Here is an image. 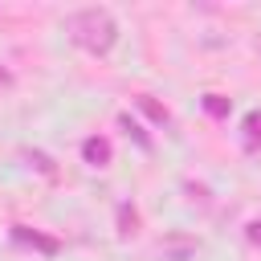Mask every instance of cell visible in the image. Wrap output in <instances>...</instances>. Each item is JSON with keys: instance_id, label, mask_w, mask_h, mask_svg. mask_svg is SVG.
I'll use <instances>...</instances> for the list:
<instances>
[{"instance_id": "obj_2", "label": "cell", "mask_w": 261, "mask_h": 261, "mask_svg": "<svg viewBox=\"0 0 261 261\" xmlns=\"http://www.w3.org/2000/svg\"><path fill=\"white\" fill-rule=\"evenodd\" d=\"M86 159L90 163H106L110 159V143L106 139H86Z\"/></svg>"}, {"instance_id": "obj_3", "label": "cell", "mask_w": 261, "mask_h": 261, "mask_svg": "<svg viewBox=\"0 0 261 261\" xmlns=\"http://www.w3.org/2000/svg\"><path fill=\"white\" fill-rule=\"evenodd\" d=\"M249 237H253V241H261V220H257V224L249 228Z\"/></svg>"}, {"instance_id": "obj_1", "label": "cell", "mask_w": 261, "mask_h": 261, "mask_svg": "<svg viewBox=\"0 0 261 261\" xmlns=\"http://www.w3.org/2000/svg\"><path fill=\"white\" fill-rule=\"evenodd\" d=\"M65 33H69V41H73L77 49H86V53H94V57H106V53L118 45V20H114L110 8H98V4L69 12V16H65Z\"/></svg>"}]
</instances>
